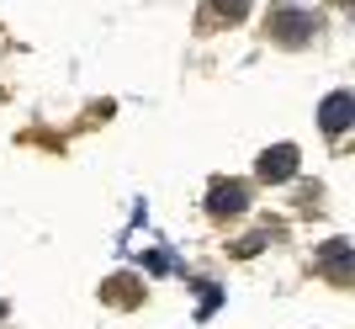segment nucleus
<instances>
[{
  "mask_svg": "<svg viewBox=\"0 0 355 329\" xmlns=\"http://www.w3.org/2000/svg\"><path fill=\"white\" fill-rule=\"evenodd\" d=\"M244 202H250V192L239 186V180H218L207 192V212L212 218H234V212H244Z\"/></svg>",
  "mask_w": 355,
  "mask_h": 329,
  "instance_id": "7ed1b4c3",
  "label": "nucleus"
},
{
  "mask_svg": "<svg viewBox=\"0 0 355 329\" xmlns=\"http://www.w3.org/2000/svg\"><path fill=\"white\" fill-rule=\"evenodd\" d=\"M270 27L282 32L286 43H302V37L313 32V16L308 11H276V16H270Z\"/></svg>",
  "mask_w": 355,
  "mask_h": 329,
  "instance_id": "39448f33",
  "label": "nucleus"
},
{
  "mask_svg": "<svg viewBox=\"0 0 355 329\" xmlns=\"http://www.w3.org/2000/svg\"><path fill=\"white\" fill-rule=\"evenodd\" d=\"M101 298L106 303H138V282H133V276H117V282L101 287Z\"/></svg>",
  "mask_w": 355,
  "mask_h": 329,
  "instance_id": "423d86ee",
  "label": "nucleus"
},
{
  "mask_svg": "<svg viewBox=\"0 0 355 329\" xmlns=\"http://www.w3.org/2000/svg\"><path fill=\"white\" fill-rule=\"evenodd\" d=\"M318 122H324L329 138H340L345 128L355 122V96H350V90H334V96L324 101V112H318Z\"/></svg>",
  "mask_w": 355,
  "mask_h": 329,
  "instance_id": "f03ea898",
  "label": "nucleus"
},
{
  "mask_svg": "<svg viewBox=\"0 0 355 329\" xmlns=\"http://www.w3.org/2000/svg\"><path fill=\"white\" fill-rule=\"evenodd\" d=\"M318 260L329 266L334 282H350V239H329L324 250H318Z\"/></svg>",
  "mask_w": 355,
  "mask_h": 329,
  "instance_id": "20e7f679",
  "label": "nucleus"
},
{
  "mask_svg": "<svg viewBox=\"0 0 355 329\" xmlns=\"http://www.w3.org/2000/svg\"><path fill=\"white\" fill-rule=\"evenodd\" d=\"M144 266H148V271H170V255L154 250V255H144Z\"/></svg>",
  "mask_w": 355,
  "mask_h": 329,
  "instance_id": "0eeeda50",
  "label": "nucleus"
},
{
  "mask_svg": "<svg viewBox=\"0 0 355 329\" xmlns=\"http://www.w3.org/2000/svg\"><path fill=\"white\" fill-rule=\"evenodd\" d=\"M254 170H260V180H270V186H276V180H292L297 176V144H276V149H266Z\"/></svg>",
  "mask_w": 355,
  "mask_h": 329,
  "instance_id": "f257e3e1",
  "label": "nucleus"
},
{
  "mask_svg": "<svg viewBox=\"0 0 355 329\" xmlns=\"http://www.w3.org/2000/svg\"><path fill=\"white\" fill-rule=\"evenodd\" d=\"M0 314H6V303H0Z\"/></svg>",
  "mask_w": 355,
  "mask_h": 329,
  "instance_id": "6e6552de",
  "label": "nucleus"
}]
</instances>
